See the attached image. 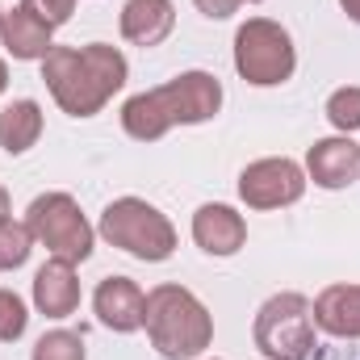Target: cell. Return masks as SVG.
I'll list each match as a JSON object with an SVG mask.
<instances>
[{"mask_svg":"<svg viewBox=\"0 0 360 360\" xmlns=\"http://www.w3.org/2000/svg\"><path fill=\"white\" fill-rule=\"evenodd\" d=\"M130 63L117 46L89 42V46H51L42 59V84L68 117H96L113 92L126 89Z\"/></svg>","mask_w":360,"mask_h":360,"instance_id":"obj_1","label":"cell"},{"mask_svg":"<svg viewBox=\"0 0 360 360\" xmlns=\"http://www.w3.org/2000/svg\"><path fill=\"white\" fill-rule=\"evenodd\" d=\"M222 109V84L210 72H180L176 80L160 89L134 92L122 105V130L139 143H155L176 126H201L218 117Z\"/></svg>","mask_w":360,"mask_h":360,"instance_id":"obj_2","label":"cell"},{"mask_svg":"<svg viewBox=\"0 0 360 360\" xmlns=\"http://www.w3.org/2000/svg\"><path fill=\"white\" fill-rule=\"evenodd\" d=\"M143 331L164 360H201L214 344V314L184 285H155L147 293Z\"/></svg>","mask_w":360,"mask_h":360,"instance_id":"obj_3","label":"cell"},{"mask_svg":"<svg viewBox=\"0 0 360 360\" xmlns=\"http://www.w3.org/2000/svg\"><path fill=\"white\" fill-rule=\"evenodd\" d=\"M96 235L105 243H113L117 252L143 260V264H164L176 252V226H172V218L160 205L143 201V197H117V201H109L101 210Z\"/></svg>","mask_w":360,"mask_h":360,"instance_id":"obj_4","label":"cell"},{"mask_svg":"<svg viewBox=\"0 0 360 360\" xmlns=\"http://www.w3.org/2000/svg\"><path fill=\"white\" fill-rule=\"evenodd\" d=\"M235 72L256 89H276V84L293 80L297 46H293L289 30L272 17H248L235 30Z\"/></svg>","mask_w":360,"mask_h":360,"instance_id":"obj_5","label":"cell"},{"mask_svg":"<svg viewBox=\"0 0 360 360\" xmlns=\"http://www.w3.org/2000/svg\"><path fill=\"white\" fill-rule=\"evenodd\" d=\"M25 226H30L34 243L46 248L59 260L84 264L92 256L96 231H92V222L84 218V210H80V201L72 193H42V197H34L30 210H25Z\"/></svg>","mask_w":360,"mask_h":360,"instance_id":"obj_6","label":"cell"},{"mask_svg":"<svg viewBox=\"0 0 360 360\" xmlns=\"http://www.w3.org/2000/svg\"><path fill=\"white\" fill-rule=\"evenodd\" d=\"M252 340L269 360H310L314 352V310L306 293H272L256 310Z\"/></svg>","mask_w":360,"mask_h":360,"instance_id":"obj_7","label":"cell"},{"mask_svg":"<svg viewBox=\"0 0 360 360\" xmlns=\"http://www.w3.org/2000/svg\"><path fill=\"white\" fill-rule=\"evenodd\" d=\"M306 168L289 155L256 160L239 172V197L248 210H285L306 197Z\"/></svg>","mask_w":360,"mask_h":360,"instance_id":"obj_8","label":"cell"},{"mask_svg":"<svg viewBox=\"0 0 360 360\" xmlns=\"http://www.w3.org/2000/svg\"><path fill=\"white\" fill-rule=\"evenodd\" d=\"M92 314L101 327L117 335H134L143 331V319H147V293L130 276H105L92 293Z\"/></svg>","mask_w":360,"mask_h":360,"instance_id":"obj_9","label":"cell"},{"mask_svg":"<svg viewBox=\"0 0 360 360\" xmlns=\"http://www.w3.org/2000/svg\"><path fill=\"white\" fill-rule=\"evenodd\" d=\"M306 180H314V184L327 188V193L352 188L360 180V147L352 143V134L319 139V143L306 151Z\"/></svg>","mask_w":360,"mask_h":360,"instance_id":"obj_10","label":"cell"},{"mask_svg":"<svg viewBox=\"0 0 360 360\" xmlns=\"http://www.w3.org/2000/svg\"><path fill=\"white\" fill-rule=\"evenodd\" d=\"M193 243L205 252V256H235L243 243H248V222L235 205H222V201H210L193 214Z\"/></svg>","mask_w":360,"mask_h":360,"instance_id":"obj_11","label":"cell"},{"mask_svg":"<svg viewBox=\"0 0 360 360\" xmlns=\"http://www.w3.org/2000/svg\"><path fill=\"white\" fill-rule=\"evenodd\" d=\"M34 306L46 319H72L80 310V276H76L72 260L51 256L34 272Z\"/></svg>","mask_w":360,"mask_h":360,"instance_id":"obj_12","label":"cell"},{"mask_svg":"<svg viewBox=\"0 0 360 360\" xmlns=\"http://www.w3.org/2000/svg\"><path fill=\"white\" fill-rule=\"evenodd\" d=\"M117 30L130 46L151 51L176 30V4L172 0H126L122 17H117Z\"/></svg>","mask_w":360,"mask_h":360,"instance_id":"obj_13","label":"cell"},{"mask_svg":"<svg viewBox=\"0 0 360 360\" xmlns=\"http://www.w3.org/2000/svg\"><path fill=\"white\" fill-rule=\"evenodd\" d=\"M0 42H4V51H8L13 59H21V63H42V59L51 55V46H55V30H51L46 21H38V17L21 4V8H8V13H4V21H0Z\"/></svg>","mask_w":360,"mask_h":360,"instance_id":"obj_14","label":"cell"},{"mask_svg":"<svg viewBox=\"0 0 360 360\" xmlns=\"http://www.w3.org/2000/svg\"><path fill=\"white\" fill-rule=\"evenodd\" d=\"M314 327L335 340H360V285H327L314 302Z\"/></svg>","mask_w":360,"mask_h":360,"instance_id":"obj_15","label":"cell"},{"mask_svg":"<svg viewBox=\"0 0 360 360\" xmlns=\"http://www.w3.org/2000/svg\"><path fill=\"white\" fill-rule=\"evenodd\" d=\"M42 126H46L42 105L30 101V96H21V101H13V105L0 109V147L8 155H25L30 147H38Z\"/></svg>","mask_w":360,"mask_h":360,"instance_id":"obj_16","label":"cell"},{"mask_svg":"<svg viewBox=\"0 0 360 360\" xmlns=\"http://www.w3.org/2000/svg\"><path fill=\"white\" fill-rule=\"evenodd\" d=\"M30 252H34V235H30V226L17 222L13 214L0 218V272L21 269V264L30 260Z\"/></svg>","mask_w":360,"mask_h":360,"instance_id":"obj_17","label":"cell"},{"mask_svg":"<svg viewBox=\"0 0 360 360\" xmlns=\"http://www.w3.org/2000/svg\"><path fill=\"white\" fill-rule=\"evenodd\" d=\"M323 113H327V122H331L340 134H356L360 130V84H344V89H335L331 96H327Z\"/></svg>","mask_w":360,"mask_h":360,"instance_id":"obj_18","label":"cell"},{"mask_svg":"<svg viewBox=\"0 0 360 360\" xmlns=\"http://www.w3.org/2000/svg\"><path fill=\"white\" fill-rule=\"evenodd\" d=\"M30 360H89V352H84V335H80V331H68V327L46 331V335L34 344V356Z\"/></svg>","mask_w":360,"mask_h":360,"instance_id":"obj_19","label":"cell"},{"mask_svg":"<svg viewBox=\"0 0 360 360\" xmlns=\"http://www.w3.org/2000/svg\"><path fill=\"white\" fill-rule=\"evenodd\" d=\"M30 327V310L21 302V293L0 289V344H17Z\"/></svg>","mask_w":360,"mask_h":360,"instance_id":"obj_20","label":"cell"},{"mask_svg":"<svg viewBox=\"0 0 360 360\" xmlns=\"http://www.w3.org/2000/svg\"><path fill=\"white\" fill-rule=\"evenodd\" d=\"M38 21H46L51 30H59V25H68L72 21V13H76V0H21Z\"/></svg>","mask_w":360,"mask_h":360,"instance_id":"obj_21","label":"cell"},{"mask_svg":"<svg viewBox=\"0 0 360 360\" xmlns=\"http://www.w3.org/2000/svg\"><path fill=\"white\" fill-rule=\"evenodd\" d=\"M197 4V13L201 17H210V21H226V17H235L239 13V4L243 0H193Z\"/></svg>","mask_w":360,"mask_h":360,"instance_id":"obj_22","label":"cell"},{"mask_svg":"<svg viewBox=\"0 0 360 360\" xmlns=\"http://www.w3.org/2000/svg\"><path fill=\"white\" fill-rule=\"evenodd\" d=\"M340 8L348 13V21H356L360 25V0H340Z\"/></svg>","mask_w":360,"mask_h":360,"instance_id":"obj_23","label":"cell"},{"mask_svg":"<svg viewBox=\"0 0 360 360\" xmlns=\"http://www.w3.org/2000/svg\"><path fill=\"white\" fill-rule=\"evenodd\" d=\"M13 214V201H8V188L0 184V218H8Z\"/></svg>","mask_w":360,"mask_h":360,"instance_id":"obj_24","label":"cell"},{"mask_svg":"<svg viewBox=\"0 0 360 360\" xmlns=\"http://www.w3.org/2000/svg\"><path fill=\"white\" fill-rule=\"evenodd\" d=\"M4 89H8V63L0 59V96H4Z\"/></svg>","mask_w":360,"mask_h":360,"instance_id":"obj_25","label":"cell"},{"mask_svg":"<svg viewBox=\"0 0 360 360\" xmlns=\"http://www.w3.org/2000/svg\"><path fill=\"white\" fill-rule=\"evenodd\" d=\"M0 21H4V8H0Z\"/></svg>","mask_w":360,"mask_h":360,"instance_id":"obj_26","label":"cell"},{"mask_svg":"<svg viewBox=\"0 0 360 360\" xmlns=\"http://www.w3.org/2000/svg\"><path fill=\"white\" fill-rule=\"evenodd\" d=\"M248 4H260V0H248Z\"/></svg>","mask_w":360,"mask_h":360,"instance_id":"obj_27","label":"cell"}]
</instances>
